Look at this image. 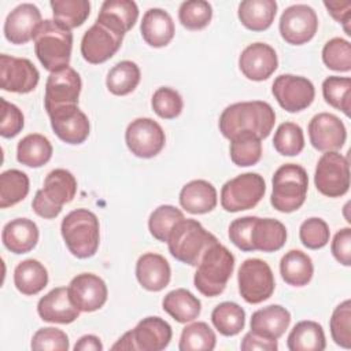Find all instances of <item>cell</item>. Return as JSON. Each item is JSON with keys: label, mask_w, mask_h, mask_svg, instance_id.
<instances>
[{"label": "cell", "mask_w": 351, "mask_h": 351, "mask_svg": "<svg viewBox=\"0 0 351 351\" xmlns=\"http://www.w3.org/2000/svg\"><path fill=\"white\" fill-rule=\"evenodd\" d=\"M276 122L273 107L262 100L239 101L228 106L218 121L219 132L228 140L239 133L250 132L266 138Z\"/></svg>", "instance_id": "1"}, {"label": "cell", "mask_w": 351, "mask_h": 351, "mask_svg": "<svg viewBox=\"0 0 351 351\" xmlns=\"http://www.w3.org/2000/svg\"><path fill=\"white\" fill-rule=\"evenodd\" d=\"M34 52L40 63L49 73L67 67L73 49V33L55 19H45L34 38Z\"/></svg>", "instance_id": "2"}, {"label": "cell", "mask_w": 351, "mask_h": 351, "mask_svg": "<svg viewBox=\"0 0 351 351\" xmlns=\"http://www.w3.org/2000/svg\"><path fill=\"white\" fill-rule=\"evenodd\" d=\"M196 267L193 276L196 289L207 298H215L225 291L233 274L234 256L218 241L203 254Z\"/></svg>", "instance_id": "3"}, {"label": "cell", "mask_w": 351, "mask_h": 351, "mask_svg": "<svg viewBox=\"0 0 351 351\" xmlns=\"http://www.w3.org/2000/svg\"><path fill=\"white\" fill-rule=\"evenodd\" d=\"M60 233L69 251L80 259L93 256L99 248V219L96 214L88 208L70 211L62 221Z\"/></svg>", "instance_id": "4"}, {"label": "cell", "mask_w": 351, "mask_h": 351, "mask_svg": "<svg viewBox=\"0 0 351 351\" xmlns=\"http://www.w3.org/2000/svg\"><path fill=\"white\" fill-rule=\"evenodd\" d=\"M215 243H218V239L206 230L199 221L192 218L181 219L167 239L171 256L195 267L199 265L203 254Z\"/></svg>", "instance_id": "5"}, {"label": "cell", "mask_w": 351, "mask_h": 351, "mask_svg": "<svg viewBox=\"0 0 351 351\" xmlns=\"http://www.w3.org/2000/svg\"><path fill=\"white\" fill-rule=\"evenodd\" d=\"M271 206L280 213H292L300 208L306 200L308 189V176L296 163L280 166L271 180Z\"/></svg>", "instance_id": "6"}, {"label": "cell", "mask_w": 351, "mask_h": 351, "mask_svg": "<svg viewBox=\"0 0 351 351\" xmlns=\"http://www.w3.org/2000/svg\"><path fill=\"white\" fill-rule=\"evenodd\" d=\"M266 182L258 173H244L226 181L221 189V206L228 213L254 208L265 196Z\"/></svg>", "instance_id": "7"}, {"label": "cell", "mask_w": 351, "mask_h": 351, "mask_svg": "<svg viewBox=\"0 0 351 351\" xmlns=\"http://www.w3.org/2000/svg\"><path fill=\"white\" fill-rule=\"evenodd\" d=\"M237 284L241 298L250 304H259L267 300L276 288L270 266L259 258H248L240 265Z\"/></svg>", "instance_id": "8"}, {"label": "cell", "mask_w": 351, "mask_h": 351, "mask_svg": "<svg viewBox=\"0 0 351 351\" xmlns=\"http://www.w3.org/2000/svg\"><path fill=\"white\" fill-rule=\"evenodd\" d=\"M314 184L319 193L328 197H340L350 189V163L337 151H328L318 159Z\"/></svg>", "instance_id": "9"}, {"label": "cell", "mask_w": 351, "mask_h": 351, "mask_svg": "<svg viewBox=\"0 0 351 351\" xmlns=\"http://www.w3.org/2000/svg\"><path fill=\"white\" fill-rule=\"evenodd\" d=\"M125 141L134 156L149 159L163 149L166 136L156 121L151 118H136L126 128Z\"/></svg>", "instance_id": "10"}, {"label": "cell", "mask_w": 351, "mask_h": 351, "mask_svg": "<svg viewBox=\"0 0 351 351\" xmlns=\"http://www.w3.org/2000/svg\"><path fill=\"white\" fill-rule=\"evenodd\" d=\"M81 88V77L73 67L67 66L51 73L45 82L44 107L47 114L66 106H77Z\"/></svg>", "instance_id": "11"}, {"label": "cell", "mask_w": 351, "mask_h": 351, "mask_svg": "<svg viewBox=\"0 0 351 351\" xmlns=\"http://www.w3.org/2000/svg\"><path fill=\"white\" fill-rule=\"evenodd\" d=\"M271 92L281 108L288 112H299L311 106L315 97L313 82L302 75L281 74L271 86Z\"/></svg>", "instance_id": "12"}, {"label": "cell", "mask_w": 351, "mask_h": 351, "mask_svg": "<svg viewBox=\"0 0 351 351\" xmlns=\"http://www.w3.org/2000/svg\"><path fill=\"white\" fill-rule=\"evenodd\" d=\"M281 37L291 45H303L317 33L318 16L307 4H293L284 10L278 23Z\"/></svg>", "instance_id": "13"}, {"label": "cell", "mask_w": 351, "mask_h": 351, "mask_svg": "<svg viewBox=\"0 0 351 351\" xmlns=\"http://www.w3.org/2000/svg\"><path fill=\"white\" fill-rule=\"evenodd\" d=\"M40 81L37 67L26 58L0 55V86L5 92L29 93Z\"/></svg>", "instance_id": "14"}, {"label": "cell", "mask_w": 351, "mask_h": 351, "mask_svg": "<svg viewBox=\"0 0 351 351\" xmlns=\"http://www.w3.org/2000/svg\"><path fill=\"white\" fill-rule=\"evenodd\" d=\"M122 40L123 36L95 22L82 36L81 55L88 63H104L118 52Z\"/></svg>", "instance_id": "15"}, {"label": "cell", "mask_w": 351, "mask_h": 351, "mask_svg": "<svg viewBox=\"0 0 351 351\" xmlns=\"http://www.w3.org/2000/svg\"><path fill=\"white\" fill-rule=\"evenodd\" d=\"M53 133L64 143L82 144L90 132V123L86 114L77 106H66L48 114Z\"/></svg>", "instance_id": "16"}, {"label": "cell", "mask_w": 351, "mask_h": 351, "mask_svg": "<svg viewBox=\"0 0 351 351\" xmlns=\"http://www.w3.org/2000/svg\"><path fill=\"white\" fill-rule=\"evenodd\" d=\"M73 303L82 313H92L104 306L108 289L104 280L93 273L77 274L67 287Z\"/></svg>", "instance_id": "17"}, {"label": "cell", "mask_w": 351, "mask_h": 351, "mask_svg": "<svg viewBox=\"0 0 351 351\" xmlns=\"http://www.w3.org/2000/svg\"><path fill=\"white\" fill-rule=\"evenodd\" d=\"M308 138L318 151H337L347 140V130L343 121L335 114L319 112L308 123Z\"/></svg>", "instance_id": "18"}, {"label": "cell", "mask_w": 351, "mask_h": 351, "mask_svg": "<svg viewBox=\"0 0 351 351\" xmlns=\"http://www.w3.org/2000/svg\"><path fill=\"white\" fill-rule=\"evenodd\" d=\"M43 23L41 11L32 3L16 5L4 21V37L16 45L26 44L34 38L40 25Z\"/></svg>", "instance_id": "19"}, {"label": "cell", "mask_w": 351, "mask_h": 351, "mask_svg": "<svg viewBox=\"0 0 351 351\" xmlns=\"http://www.w3.org/2000/svg\"><path fill=\"white\" fill-rule=\"evenodd\" d=\"M278 67V58L273 47L266 43L247 45L239 56V69L251 81L267 80Z\"/></svg>", "instance_id": "20"}, {"label": "cell", "mask_w": 351, "mask_h": 351, "mask_svg": "<svg viewBox=\"0 0 351 351\" xmlns=\"http://www.w3.org/2000/svg\"><path fill=\"white\" fill-rule=\"evenodd\" d=\"M37 313L45 322L71 324L80 317L81 311L73 303L69 289L66 287H58L38 300Z\"/></svg>", "instance_id": "21"}, {"label": "cell", "mask_w": 351, "mask_h": 351, "mask_svg": "<svg viewBox=\"0 0 351 351\" xmlns=\"http://www.w3.org/2000/svg\"><path fill=\"white\" fill-rule=\"evenodd\" d=\"M130 332L136 351H162L173 337L171 326L160 317L143 318Z\"/></svg>", "instance_id": "22"}, {"label": "cell", "mask_w": 351, "mask_h": 351, "mask_svg": "<svg viewBox=\"0 0 351 351\" xmlns=\"http://www.w3.org/2000/svg\"><path fill=\"white\" fill-rule=\"evenodd\" d=\"M136 278L144 289L159 292L169 285L171 269L167 259L160 254L145 252L137 259Z\"/></svg>", "instance_id": "23"}, {"label": "cell", "mask_w": 351, "mask_h": 351, "mask_svg": "<svg viewBox=\"0 0 351 351\" xmlns=\"http://www.w3.org/2000/svg\"><path fill=\"white\" fill-rule=\"evenodd\" d=\"M138 18V7L133 0H106L99 11L96 22L125 36Z\"/></svg>", "instance_id": "24"}, {"label": "cell", "mask_w": 351, "mask_h": 351, "mask_svg": "<svg viewBox=\"0 0 351 351\" xmlns=\"http://www.w3.org/2000/svg\"><path fill=\"white\" fill-rule=\"evenodd\" d=\"M291 324L289 311L280 304H270L252 313L250 326L251 330L262 337L277 340Z\"/></svg>", "instance_id": "25"}, {"label": "cell", "mask_w": 351, "mask_h": 351, "mask_svg": "<svg viewBox=\"0 0 351 351\" xmlns=\"http://www.w3.org/2000/svg\"><path fill=\"white\" fill-rule=\"evenodd\" d=\"M140 32L144 41L154 47H166L174 37L176 27L170 14L162 8H149L143 15Z\"/></svg>", "instance_id": "26"}, {"label": "cell", "mask_w": 351, "mask_h": 351, "mask_svg": "<svg viewBox=\"0 0 351 351\" xmlns=\"http://www.w3.org/2000/svg\"><path fill=\"white\" fill-rule=\"evenodd\" d=\"M38 237V226L29 218H15L7 222L1 232L4 247L14 254L30 252L37 245Z\"/></svg>", "instance_id": "27"}, {"label": "cell", "mask_w": 351, "mask_h": 351, "mask_svg": "<svg viewBox=\"0 0 351 351\" xmlns=\"http://www.w3.org/2000/svg\"><path fill=\"white\" fill-rule=\"evenodd\" d=\"M180 204L189 214H207L217 206L215 186L206 180H192L180 191Z\"/></svg>", "instance_id": "28"}, {"label": "cell", "mask_w": 351, "mask_h": 351, "mask_svg": "<svg viewBox=\"0 0 351 351\" xmlns=\"http://www.w3.org/2000/svg\"><path fill=\"white\" fill-rule=\"evenodd\" d=\"M287 241V228L274 218L254 217L251 226L252 251L276 252L284 247Z\"/></svg>", "instance_id": "29"}, {"label": "cell", "mask_w": 351, "mask_h": 351, "mask_svg": "<svg viewBox=\"0 0 351 351\" xmlns=\"http://www.w3.org/2000/svg\"><path fill=\"white\" fill-rule=\"evenodd\" d=\"M277 14L274 0H244L239 4L237 16L244 27L252 32H263L271 26Z\"/></svg>", "instance_id": "30"}, {"label": "cell", "mask_w": 351, "mask_h": 351, "mask_svg": "<svg viewBox=\"0 0 351 351\" xmlns=\"http://www.w3.org/2000/svg\"><path fill=\"white\" fill-rule=\"evenodd\" d=\"M280 274L288 285L304 287L311 281L314 274L313 261L306 252L291 250L280 261Z\"/></svg>", "instance_id": "31"}, {"label": "cell", "mask_w": 351, "mask_h": 351, "mask_svg": "<svg viewBox=\"0 0 351 351\" xmlns=\"http://www.w3.org/2000/svg\"><path fill=\"white\" fill-rule=\"evenodd\" d=\"M163 310L180 324L192 322L202 311V303L191 291L177 288L166 293L162 300Z\"/></svg>", "instance_id": "32"}, {"label": "cell", "mask_w": 351, "mask_h": 351, "mask_svg": "<svg viewBox=\"0 0 351 351\" xmlns=\"http://www.w3.org/2000/svg\"><path fill=\"white\" fill-rule=\"evenodd\" d=\"M48 284V271L37 259H25L14 269V285L26 295L33 296L40 293Z\"/></svg>", "instance_id": "33"}, {"label": "cell", "mask_w": 351, "mask_h": 351, "mask_svg": "<svg viewBox=\"0 0 351 351\" xmlns=\"http://www.w3.org/2000/svg\"><path fill=\"white\" fill-rule=\"evenodd\" d=\"M51 141L40 133H30L16 145V160L27 167H41L52 158Z\"/></svg>", "instance_id": "34"}, {"label": "cell", "mask_w": 351, "mask_h": 351, "mask_svg": "<svg viewBox=\"0 0 351 351\" xmlns=\"http://www.w3.org/2000/svg\"><path fill=\"white\" fill-rule=\"evenodd\" d=\"M287 347L291 351H322L326 347L322 326L315 321L298 322L288 335Z\"/></svg>", "instance_id": "35"}, {"label": "cell", "mask_w": 351, "mask_h": 351, "mask_svg": "<svg viewBox=\"0 0 351 351\" xmlns=\"http://www.w3.org/2000/svg\"><path fill=\"white\" fill-rule=\"evenodd\" d=\"M41 189L51 202L63 207V204L74 199L77 193V180L69 170L55 169L47 174L44 188Z\"/></svg>", "instance_id": "36"}, {"label": "cell", "mask_w": 351, "mask_h": 351, "mask_svg": "<svg viewBox=\"0 0 351 351\" xmlns=\"http://www.w3.org/2000/svg\"><path fill=\"white\" fill-rule=\"evenodd\" d=\"M140 80V67L132 60H121L110 69L106 77V86L112 95L125 96L137 88Z\"/></svg>", "instance_id": "37"}, {"label": "cell", "mask_w": 351, "mask_h": 351, "mask_svg": "<svg viewBox=\"0 0 351 351\" xmlns=\"http://www.w3.org/2000/svg\"><path fill=\"white\" fill-rule=\"evenodd\" d=\"M229 154L232 162L239 167L256 165L262 158V138L250 132H243L232 137Z\"/></svg>", "instance_id": "38"}, {"label": "cell", "mask_w": 351, "mask_h": 351, "mask_svg": "<svg viewBox=\"0 0 351 351\" xmlns=\"http://www.w3.org/2000/svg\"><path fill=\"white\" fill-rule=\"evenodd\" d=\"M214 328L223 336L239 335L245 325V311L234 302H222L211 311Z\"/></svg>", "instance_id": "39"}, {"label": "cell", "mask_w": 351, "mask_h": 351, "mask_svg": "<svg viewBox=\"0 0 351 351\" xmlns=\"http://www.w3.org/2000/svg\"><path fill=\"white\" fill-rule=\"evenodd\" d=\"M30 188L26 173L18 169H10L0 174V208H7L22 202Z\"/></svg>", "instance_id": "40"}, {"label": "cell", "mask_w": 351, "mask_h": 351, "mask_svg": "<svg viewBox=\"0 0 351 351\" xmlns=\"http://www.w3.org/2000/svg\"><path fill=\"white\" fill-rule=\"evenodd\" d=\"M217 344V336L208 324L203 321L188 324L180 337V351H213Z\"/></svg>", "instance_id": "41"}, {"label": "cell", "mask_w": 351, "mask_h": 351, "mask_svg": "<svg viewBox=\"0 0 351 351\" xmlns=\"http://www.w3.org/2000/svg\"><path fill=\"white\" fill-rule=\"evenodd\" d=\"M53 19L70 30L81 26L90 14L88 0H52L49 3Z\"/></svg>", "instance_id": "42"}, {"label": "cell", "mask_w": 351, "mask_h": 351, "mask_svg": "<svg viewBox=\"0 0 351 351\" xmlns=\"http://www.w3.org/2000/svg\"><path fill=\"white\" fill-rule=\"evenodd\" d=\"M184 213L171 206V204H162L156 207L149 218H148V229L149 233L162 243H167V239L173 230V228L184 219Z\"/></svg>", "instance_id": "43"}, {"label": "cell", "mask_w": 351, "mask_h": 351, "mask_svg": "<svg viewBox=\"0 0 351 351\" xmlns=\"http://www.w3.org/2000/svg\"><path fill=\"white\" fill-rule=\"evenodd\" d=\"M322 95L325 101L336 110L350 117L351 110V78L330 75L322 82Z\"/></svg>", "instance_id": "44"}, {"label": "cell", "mask_w": 351, "mask_h": 351, "mask_svg": "<svg viewBox=\"0 0 351 351\" xmlns=\"http://www.w3.org/2000/svg\"><path fill=\"white\" fill-rule=\"evenodd\" d=\"M274 149L284 156H296L304 148L303 129L293 122L281 123L273 137Z\"/></svg>", "instance_id": "45"}, {"label": "cell", "mask_w": 351, "mask_h": 351, "mask_svg": "<svg viewBox=\"0 0 351 351\" xmlns=\"http://www.w3.org/2000/svg\"><path fill=\"white\" fill-rule=\"evenodd\" d=\"M213 18V7L206 0H188L178 8V19L188 30H200L208 26Z\"/></svg>", "instance_id": "46"}, {"label": "cell", "mask_w": 351, "mask_h": 351, "mask_svg": "<svg viewBox=\"0 0 351 351\" xmlns=\"http://www.w3.org/2000/svg\"><path fill=\"white\" fill-rule=\"evenodd\" d=\"M322 62L330 70L347 73L351 70V44L341 37H333L322 48Z\"/></svg>", "instance_id": "47"}, {"label": "cell", "mask_w": 351, "mask_h": 351, "mask_svg": "<svg viewBox=\"0 0 351 351\" xmlns=\"http://www.w3.org/2000/svg\"><path fill=\"white\" fill-rule=\"evenodd\" d=\"M330 335L333 341L343 347L351 348V302L350 299L341 302L335 307L329 321Z\"/></svg>", "instance_id": "48"}, {"label": "cell", "mask_w": 351, "mask_h": 351, "mask_svg": "<svg viewBox=\"0 0 351 351\" xmlns=\"http://www.w3.org/2000/svg\"><path fill=\"white\" fill-rule=\"evenodd\" d=\"M151 106L158 117L163 119H173L181 114L184 108V101L181 95L176 89L169 86H160L154 92Z\"/></svg>", "instance_id": "49"}, {"label": "cell", "mask_w": 351, "mask_h": 351, "mask_svg": "<svg viewBox=\"0 0 351 351\" xmlns=\"http://www.w3.org/2000/svg\"><path fill=\"white\" fill-rule=\"evenodd\" d=\"M299 237L306 248L319 250L329 243L330 230L322 218L311 217L300 225Z\"/></svg>", "instance_id": "50"}, {"label": "cell", "mask_w": 351, "mask_h": 351, "mask_svg": "<svg viewBox=\"0 0 351 351\" xmlns=\"http://www.w3.org/2000/svg\"><path fill=\"white\" fill-rule=\"evenodd\" d=\"M30 347L34 351H67L70 348L69 336L58 328H41L38 329L30 341Z\"/></svg>", "instance_id": "51"}, {"label": "cell", "mask_w": 351, "mask_h": 351, "mask_svg": "<svg viewBox=\"0 0 351 351\" xmlns=\"http://www.w3.org/2000/svg\"><path fill=\"white\" fill-rule=\"evenodd\" d=\"M25 118L22 111L12 103L1 97V123L0 134L4 138H12L23 129Z\"/></svg>", "instance_id": "52"}, {"label": "cell", "mask_w": 351, "mask_h": 351, "mask_svg": "<svg viewBox=\"0 0 351 351\" xmlns=\"http://www.w3.org/2000/svg\"><path fill=\"white\" fill-rule=\"evenodd\" d=\"M254 222L252 215L236 218L230 225H229V239L230 241L241 251L244 252H251V226Z\"/></svg>", "instance_id": "53"}, {"label": "cell", "mask_w": 351, "mask_h": 351, "mask_svg": "<svg viewBox=\"0 0 351 351\" xmlns=\"http://www.w3.org/2000/svg\"><path fill=\"white\" fill-rule=\"evenodd\" d=\"M330 250L332 255L339 263H341L343 266L351 265V229L348 226L340 229L335 234Z\"/></svg>", "instance_id": "54"}, {"label": "cell", "mask_w": 351, "mask_h": 351, "mask_svg": "<svg viewBox=\"0 0 351 351\" xmlns=\"http://www.w3.org/2000/svg\"><path fill=\"white\" fill-rule=\"evenodd\" d=\"M32 207H33V211L41 217V218H45V219H52V218H56L60 211H62V207L55 204L53 202H51L45 193L43 192V189H38L33 197V202H32Z\"/></svg>", "instance_id": "55"}, {"label": "cell", "mask_w": 351, "mask_h": 351, "mask_svg": "<svg viewBox=\"0 0 351 351\" xmlns=\"http://www.w3.org/2000/svg\"><path fill=\"white\" fill-rule=\"evenodd\" d=\"M325 8L335 21L343 25L346 33L350 36V19H351V1H324Z\"/></svg>", "instance_id": "56"}, {"label": "cell", "mask_w": 351, "mask_h": 351, "mask_svg": "<svg viewBox=\"0 0 351 351\" xmlns=\"http://www.w3.org/2000/svg\"><path fill=\"white\" fill-rule=\"evenodd\" d=\"M240 348L243 351H254V350L276 351L278 348V344H277V340H270V339L262 337V336L254 333L252 330H250L248 333L244 335V337L240 343Z\"/></svg>", "instance_id": "57"}, {"label": "cell", "mask_w": 351, "mask_h": 351, "mask_svg": "<svg viewBox=\"0 0 351 351\" xmlns=\"http://www.w3.org/2000/svg\"><path fill=\"white\" fill-rule=\"evenodd\" d=\"M103 344L95 335H84L74 346V351H101Z\"/></svg>", "instance_id": "58"}, {"label": "cell", "mask_w": 351, "mask_h": 351, "mask_svg": "<svg viewBox=\"0 0 351 351\" xmlns=\"http://www.w3.org/2000/svg\"><path fill=\"white\" fill-rule=\"evenodd\" d=\"M111 350H125V351H136V347H134V341H133V337H132V332H126L123 333L118 340L117 343H114L111 346Z\"/></svg>", "instance_id": "59"}]
</instances>
